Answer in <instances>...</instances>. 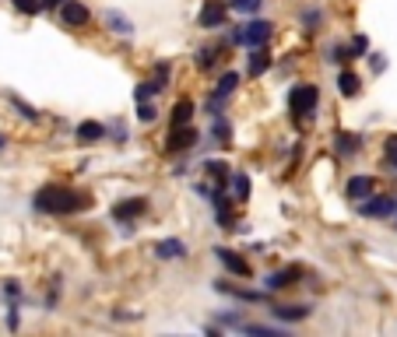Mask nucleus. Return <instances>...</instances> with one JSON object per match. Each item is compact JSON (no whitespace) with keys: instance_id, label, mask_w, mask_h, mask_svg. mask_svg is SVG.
I'll return each mask as SVG.
<instances>
[{"instance_id":"ddd939ff","label":"nucleus","mask_w":397,"mask_h":337,"mask_svg":"<svg viewBox=\"0 0 397 337\" xmlns=\"http://www.w3.org/2000/svg\"><path fill=\"white\" fill-rule=\"evenodd\" d=\"M278 320H285V323H296V320H306L310 316V309L306 306H278V309H271Z\"/></svg>"},{"instance_id":"f03ea898","label":"nucleus","mask_w":397,"mask_h":337,"mask_svg":"<svg viewBox=\"0 0 397 337\" xmlns=\"http://www.w3.org/2000/svg\"><path fill=\"white\" fill-rule=\"evenodd\" d=\"M316 98H320L316 85H296L289 92V112H292L296 120H310L313 109H316Z\"/></svg>"},{"instance_id":"dca6fc26","label":"nucleus","mask_w":397,"mask_h":337,"mask_svg":"<svg viewBox=\"0 0 397 337\" xmlns=\"http://www.w3.org/2000/svg\"><path fill=\"white\" fill-rule=\"evenodd\" d=\"M190 116H194V102H190V98L176 102V109H173V127H187Z\"/></svg>"},{"instance_id":"4be33fe9","label":"nucleus","mask_w":397,"mask_h":337,"mask_svg":"<svg viewBox=\"0 0 397 337\" xmlns=\"http://www.w3.org/2000/svg\"><path fill=\"white\" fill-rule=\"evenodd\" d=\"M155 116H158V109H155L148 98H141V102H137V120H141V123H155Z\"/></svg>"},{"instance_id":"c85d7f7f","label":"nucleus","mask_w":397,"mask_h":337,"mask_svg":"<svg viewBox=\"0 0 397 337\" xmlns=\"http://www.w3.org/2000/svg\"><path fill=\"white\" fill-rule=\"evenodd\" d=\"M64 0H42V8H60Z\"/></svg>"},{"instance_id":"5701e85b","label":"nucleus","mask_w":397,"mask_h":337,"mask_svg":"<svg viewBox=\"0 0 397 337\" xmlns=\"http://www.w3.org/2000/svg\"><path fill=\"white\" fill-rule=\"evenodd\" d=\"M233 193H236V200H246V197H250V180H246L243 173L233 176Z\"/></svg>"},{"instance_id":"393cba45","label":"nucleus","mask_w":397,"mask_h":337,"mask_svg":"<svg viewBox=\"0 0 397 337\" xmlns=\"http://www.w3.org/2000/svg\"><path fill=\"white\" fill-rule=\"evenodd\" d=\"M15 4V11H22V15H39L42 11V0H11Z\"/></svg>"},{"instance_id":"7ed1b4c3","label":"nucleus","mask_w":397,"mask_h":337,"mask_svg":"<svg viewBox=\"0 0 397 337\" xmlns=\"http://www.w3.org/2000/svg\"><path fill=\"white\" fill-rule=\"evenodd\" d=\"M267 39H271V21H250V25H243V28L233 32V42H243L250 49L264 46Z\"/></svg>"},{"instance_id":"4468645a","label":"nucleus","mask_w":397,"mask_h":337,"mask_svg":"<svg viewBox=\"0 0 397 337\" xmlns=\"http://www.w3.org/2000/svg\"><path fill=\"white\" fill-rule=\"evenodd\" d=\"M267 67H271V56L264 53V46H257V49L250 53V74H253V78H260Z\"/></svg>"},{"instance_id":"0eeeda50","label":"nucleus","mask_w":397,"mask_h":337,"mask_svg":"<svg viewBox=\"0 0 397 337\" xmlns=\"http://www.w3.org/2000/svg\"><path fill=\"white\" fill-rule=\"evenodd\" d=\"M194 141H197V134L190 130V123L169 130V151H187V148H194Z\"/></svg>"},{"instance_id":"bb28decb","label":"nucleus","mask_w":397,"mask_h":337,"mask_svg":"<svg viewBox=\"0 0 397 337\" xmlns=\"http://www.w3.org/2000/svg\"><path fill=\"white\" fill-rule=\"evenodd\" d=\"M383 151H387V162L397 168V137H387V144H383Z\"/></svg>"},{"instance_id":"2eb2a0df","label":"nucleus","mask_w":397,"mask_h":337,"mask_svg":"<svg viewBox=\"0 0 397 337\" xmlns=\"http://www.w3.org/2000/svg\"><path fill=\"white\" fill-rule=\"evenodd\" d=\"M236 85H239V74H236V71L221 74V81H218V92H214V105H218L225 95H233V92H236Z\"/></svg>"},{"instance_id":"39448f33","label":"nucleus","mask_w":397,"mask_h":337,"mask_svg":"<svg viewBox=\"0 0 397 337\" xmlns=\"http://www.w3.org/2000/svg\"><path fill=\"white\" fill-rule=\"evenodd\" d=\"M60 18H64L67 28H81V25H88V8L81 4V0H64V4H60Z\"/></svg>"},{"instance_id":"423d86ee","label":"nucleus","mask_w":397,"mask_h":337,"mask_svg":"<svg viewBox=\"0 0 397 337\" xmlns=\"http://www.w3.org/2000/svg\"><path fill=\"white\" fill-rule=\"evenodd\" d=\"M218 25H225V4L221 0H208L201 8V28H218Z\"/></svg>"},{"instance_id":"9b49d317","label":"nucleus","mask_w":397,"mask_h":337,"mask_svg":"<svg viewBox=\"0 0 397 337\" xmlns=\"http://www.w3.org/2000/svg\"><path fill=\"white\" fill-rule=\"evenodd\" d=\"M155 253H158L162 260H180V257H187V246H183L180 239H165V243L155 246Z\"/></svg>"},{"instance_id":"aec40b11","label":"nucleus","mask_w":397,"mask_h":337,"mask_svg":"<svg viewBox=\"0 0 397 337\" xmlns=\"http://www.w3.org/2000/svg\"><path fill=\"white\" fill-rule=\"evenodd\" d=\"M214 53H218L214 46H204V49H197V56H194V64H197L201 71H211V67H214Z\"/></svg>"},{"instance_id":"6e6552de","label":"nucleus","mask_w":397,"mask_h":337,"mask_svg":"<svg viewBox=\"0 0 397 337\" xmlns=\"http://www.w3.org/2000/svg\"><path fill=\"white\" fill-rule=\"evenodd\" d=\"M144 207H148L144 197H130V200H124V204L112 207V218H117V221H130V218H137Z\"/></svg>"},{"instance_id":"a878e982","label":"nucleus","mask_w":397,"mask_h":337,"mask_svg":"<svg viewBox=\"0 0 397 337\" xmlns=\"http://www.w3.org/2000/svg\"><path fill=\"white\" fill-rule=\"evenodd\" d=\"M11 105H15V109H18V112H22V116H25V120H39V112H35V109H32V105H25V102H22V98H15V95H11Z\"/></svg>"},{"instance_id":"7c9ffc66","label":"nucleus","mask_w":397,"mask_h":337,"mask_svg":"<svg viewBox=\"0 0 397 337\" xmlns=\"http://www.w3.org/2000/svg\"><path fill=\"white\" fill-rule=\"evenodd\" d=\"M394 211H397V207H394Z\"/></svg>"},{"instance_id":"f257e3e1","label":"nucleus","mask_w":397,"mask_h":337,"mask_svg":"<svg viewBox=\"0 0 397 337\" xmlns=\"http://www.w3.org/2000/svg\"><path fill=\"white\" fill-rule=\"evenodd\" d=\"M32 204H35V211H46V214H78V211L92 207V197L78 193V190H64V187H42Z\"/></svg>"},{"instance_id":"20e7f679","label":"nucleus","mask_w":397,"mask_h":337,"mask_svg":"<svg viewBox=\"0 0 397 337\" xmlns=\"http://www.w3.org/2000/svg\"><path fill=\"white\" fill-rule=\"evenodd\" d=\"M394 207H397V197H373L369 193V200H359V211L366 218H390Z\"/></svg>"},{"instance_id":"b1692460","label":"nucleus","mask_w":397,"mask_h":337,"mask_svg":"<svg viewBox=\"0 0 397 337\" xmlns=\"http://www.w3.org/2000/svg\"><path fill=\"white\" fill-rule=\"evenodd\" d=\"M260 4H264V0H229V8L233 11H243V15H257Z\"/></svg>"},{"instance_id":"f3484780","label":"nucleus","mask_w":397,"mask_h":337,"mask_svg":"<svg viewBox=\"0 0 397 337\" xmlns=\"http://www.w3.org/2000/svg\"><path fill=\"white\" fill-rule=\"evenodd\" d=\"M102 137H105V127H102V123H88V120H85V123L78 127V141H85V144H88V141H102Z\"/></svg>"},{"instance_id":"412c9836","label":"nucleus","mask_w":397,"mask_h":337,"mask_svg":"<svg viewBox=\"0 0 397 337\" xmlns=\"http://www.w3.org/2000/svg\"><path fill=\"white\" fill-rule=\"evenodd\" d=\"M362 144H359V137H352V134H337V151L341 155H355Z\"/></svg>"},{"instance_id":"c756f323","label":"nucleus","mask_w":397,"mask_h":337,"mask_svg":"<svg viewBox=\"0 0 397 337\" xmlns=\"http://www.w3.org/2000/svg\"><path fill=\"white\" fill-rule=\"evenodd\" d=\"M0 148H4V134H0Z\"/></svg>"},{"instance_id":"9d476101","label":"nucleus","mask_w":397,"mask_h":337,"mask_svg":"<svg viewBox=\"0 0 397 337\" xmlns=\"http://www.w3.org/2000/svg\"><path fill=\"white\" fill-rule=\"evenodd\" d=\"M296 277H299V267H285V270H278V274L267 277V288H271V292L289 288V285H296Z\"/></svg>"},{"instance_id":"a211bd4d","label":"nucleus","mask_w":397,"mask_h":337,"mask_svg":"<svg viewBox=\"0 0 397 337\" xmlns=\"http://www.w3.org/2000/svg\"><path fill=\"white\" fill-rule=\"evenodd\" d=\"M337 92H341L345 98H352V95H359V78H355L352 71H345L341 78H337Z\"/></svg>"},{"instance_id":"1a4fd4ad","label":"nucleus","mask_w":397,"mask_h":337,"mask_svg":"<svg viewBox=\"0 0 397 337\" xmlns=\"http://www.w3.org/2000/svg\"><path fill=\"white\" fill-rule=\"evenodd\" d=\"M345 193H348L352 200H366V197L373 193V180H369V176H352L348 187H345Z\"/></svg>"},{"instance_id":"6ab92c4d","label":"nucleus","mask_w":397,"mask_h":337,"mask_svg":"<svg viewBox=\"0 0 397 337\" xmlns=\"http://www.w3.org/2000/svg\"><path fill=\"white\" fill-rule=\"evenodd\" d=\"M105 25H109L112 32H120V35H130V21H127L124 15H117V11H109V15H105Z\"/></svg>"},{"instance_id":"cd10ccee","label":"nucleus","mask_w":397,"mask_h":337,"mask_svg":"<svg viewBox=\"0 0 397 337\" xmlns=\"http://www.w3.org/2000/svg\"><path fill=\"white\" fill-rule=\"evenodd\" d=\"M383 67H387V60H383V56H373V71H376V74H380V71H383Z\"/></svg>"},{"instance_id":"f8f14e48","label":"nucleus","mask_w":397,"mask_h":337,"mask_svg":"<svg viewBox=\"0 0 397 337\" xmlns=\"http://www.w3.org/2000/svg\"><path fill=\"white\" fill-rule=\"evenodd\" d=\"M218 260H221L225 267H229L233 274H239V277H246V274H250V263H246L243 257H236V253H229V250H218Z\"/></svg>"}]
</instances>
